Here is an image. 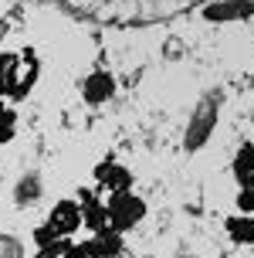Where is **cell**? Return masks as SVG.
Masks as SVG:
<instances>
[{
	"instance_id": "obj_2",
	"label": "cell",
	"mask_w": 254,
	"mask_h": 258,
	"mask_svg": "<svg viewBox=\"0 0 254 258\" xmlns=\"http://www.w3.org/2000/svg\"><path fill=\"white\" fill-rule=\"evenodd\" d=\"M142 218H146V201L136 197V194H129V190L112 194L109 204H105V224H109L112 231H129V228H136Z\"/></svg>"
},
{
	"instance_id": "obj_3",
	"label": "cell",
	"mask_w": 254,
	"mask_h": 258,
	"mask_svg": "<svg viewBox=\"0 0 254 258\" xmlns=\"http://www.w3.org/2000/svg\"><path fill=\"white\" fill-rule=\"evenodd\" d=\"M48 224L54 228V234H61V238H68V234H75L81 224H85V214H81V204H75V201H58L54 204V211H51Z\"/></svg>"
},
{
	"instance_id": "obj_14",
	"label": "cell",
	"mask_w": 254,
	"mask_h": 258,
	"mask_svg": "<svg viewBox=\"0 0 254 258\" xmlns=\"http://www.w3.org/2000/svg\"><path fill=\"white\" fill-rule=\"evenodd\" d=\"M173 258H197V255H173Z\"/></svg>"
},
{
	"instance_id": "obj_1",
	"label": "cell",
	"mask_w": 254,
	"mask_h": 258,
	"mask_svg": "<svg viewBox=\"0 0 254 258\" xmlns=\"http://www.w3.org/2000/svg\"><path fill=\"white\" fill-rule=\"evenodd\" d=\"M220 102H224V92L220 89H210L203 95L197 109L190 112V126H187V136H183V146L197 153L203 143L210 140V133L217 129V119H220Z\"/></svg>"
},
{
	"instance_id": "obj_5",
	"label": "cell",
	"mask_w": 254,
	"mask_h": 258,
	"mask_svg": "<svg viewBox=\"0 0 254 258\" xmlns=\"http://www.w3.org/2000/svg\"><path fill=\"white\" fill-rule=\"evenodd\" d=\"M115 92V82L109 72H92L89 78H85V85H81V95H85V102L89 105H102L109 102Z\"/></svg>"
},
{
	"instance_id": "obj_6",
	"label": "cell",
	"mask_w": 254,
	"mask_h": 258,
	"mask_svg": "<svg viewBox=\"0 0 254 258\" xmlns=\"http://www.w3.org/2000/svg\"><path fill=\"white\" fill-rule=\"evenodd\" d=\"M95 177H99V183L102 187H109L112 194H119V190H129V183H132V177H129V170L126 167H119V163H102L99 170H95Z\"/></svg>"
},
{
	"instance_id": "obj_13",
	"label": "cell",
	"mask_w": 254,
	"mask_h": 258,
	"mask_svg": "<svg viewBox=\"0 0 254 258\" xmlns=\"http://www.w3.org/2000/svg\"><path fill=\"white\" fill-rule=\"evenodd\" d=\"M61 234H54V228L51 224H44V228H38L34 231V241H38V248H44V245H51V241H58Z\"/></svg>"
},
{
	"instance_id": "obj_7",
	"label": "cell",
	"mask_w": 254,
	"mask_h": 258,
	"mask_svg": "<svg viewBox=\"0 0 254 258\" xmlns=\"http://www.w3.org/2000/svg\"><path fill=\"white\" fill-rule=\"evenodd\" d=\"M81 248H85V255H102V258H109V255H119L122 238H119V231H105V228H99V234L92 238L89 245H81Z\"/></svg>"
},
{
	"instance_id": "obj_4",
	"label": "cell",
	"mask_w": 254,
	"mask_h": 258,
	"mask_svg": "<svg viewBox=\"0 0 254 258\" xmlns=\"http://www.w3.org/2000/svg\"><path fill=\"white\" fill-rule=\"evenodd\" d=\"M254 14V0H217L210 7H203V21L227 24V21H244Z\"/></svg>"
},
{
	"instance_id": "obj_11",
	"label": "cell",
	"mask_w": 254,
	"mask_h": 258,
	"mask_svg": "<svg viewBox=\"0 0 254 258\" xmlns=\"http://www.w3.org/2000/svg\"><path fill=\"white\" fill-rule=\"evenodd\" d=\"M0 258H24V241L14 234H0Z\"/></svg>"
},
{
	"instance_id": "obj_12",
	"label": "cell",
	"mask_w": 254,
	"mask_h": 258,
	"mask_svg": "<svg viewBox=\"0 0 254 258\" xmlns=\"http://www.w3.org/2000/svg\"><path fill=\"white\" fill-rule=\"evenodd\" d=\"M14 75H17V58L0 54V89H4V92L14 85Z\"/></svg>"
},
{
	"instance_id": "obj_9",
	"label": "cell",
	"mask_w": 254,
	"mask_h": 258,
	"mask_svg": "<svg viewBox=\"0 0 254 258\" xmlns=\"http://www.w3.org/2000/svg\"><path fill=\"white\" fill-rule=\"evenodd\" d=\"M41 190H44V187H41V177L31 170V173H24V177L17 180V187H14V201H17L21 207H24V204H34V201L41 197Z\"/></svg>"
},
{
	"instance_id": "obj_10",
	"label": "cell",
	"mask_w": 254,
	"mask_h": 258,
	"mask_svg": "<svg viewBox=\"0 0 254 258\" xmlns=\"http://www.w3.org/2000/svg\"><path fill=\"white\" fill-rule=\"evenodd\" d=\"M38 258H85V248L68 241V238H58V241L38 248Z\"/></svg>"
},
{
	"instance_id": "obj_8",
	"label": "cell",
	"mask_w": 254,
	"mask_h": 258,
	"mask_svg": "<svg viewBox=\"0 0 254 258\" xmlns=\"http://www.w3.org/2000/svg\"><path fill=\"white\" fill-rule=\"evenodd\" d=\"M234 177L244 183V190H254V146L244 143L234 156Z\"/></svg>"
}]
</instances>
